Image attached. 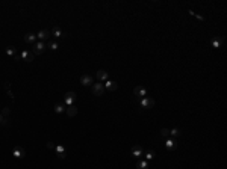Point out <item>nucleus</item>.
Masks as SVG:
<instances>
[{
    "label": "nucleus",
    "mask_w": 227,
    "mask_h": 169,
    "mask_svg": "<svg viewBox=\"0 0 227 169\" xmlns=\"http://www.w3.org/2000/svg\"><path fill=\"white\" fill-rule=\"evenodd\" d=\"M189 15H192V17H195V18H198L200 21H203V20H204V18L202 17V15H197V14L194 12V11H189Z\"/></svg>",
    "instance_id": "cd10ccee"
},
{
    "label": "nucleus",
    "mask_w": 227,
    "mask_h": 169,
    "mask_svg": "<svg viewBox=\"0 0 227 169\" xmlns=\"http://www.w3.org/2000/svg\"><path fill=\"white\" fill-rule=\"evenodd\" d=\"M8 124H9V119L5 118V116L0 113V125H8Z\"/></svg>",
    "instance_id": "393cba45"
},
{
    "label": "nucleus",
    "mask_w": 227,
    "mask_h": 169,
    "mask_svg": "<svg viewBox=\"0 0 227 169\" xmlns=\"http://www.w3.org/2000/svg\"><path fill=\"white\" fill-rule=\"evenodd\" d=\"M65 112H67V115H68V116H71V118H73V116H76V115H77L79 110H77L76 106L73 104V106H68V107L65 109Z\"/></svg>",
    "instance_id": "dca6fc26"
},
{
    "label": "nucleus",
    "mask_w": 227,
    "mask_h": 169,
    "mask_svg": "<svg viewBox=\"0 0 227 169\" xmlns=\"http://www.w3.org/2000/svg\"><path fill=\"white\" fill-rule=\"evenodd\" d=\"M223 41H224L223 36H216V38H214V41H212V47L214 49H220L221 44H223Z\"/></svg>",
    "instance_id": "f3484780"
},
{
    "label": "nucleus",
    "mask_w": 227,
    "mask_h": 169,
    "mask_svg": "<svg viewBox=\"0 0 227 169\" xmlns=\"http://www.w3.org/2000/svg\"><path fill=\"white\" fill-rule=\"evenodd\" d=\"M58 158H61V160H65L67 158V152H61V154H56Z\"/></svg>",
    "instance_id": "c85d7f7f"
},
{
    "label": "nucleus",
    "mask_w": 227,
    "mask_h": 169,
    "mask_svg": "<svg viewBox=\"0 0 227 169\" xmlns=\"http://www.w3.org/2000/svg\"><path fill=\"white\" fill-rule=\"evenodd\" d=\"M52 33H50V30H47V29H43V30H40L38 32V35H36V38H38L40 41H43V42H46L47 39H49V36H50Z\"/></svg>",
    "instance_id": "9d476101"
},
{
    "label": "nucleus",
    "mask_w": 227,
    "mask_h": 169,
    "mask_svg": "<svg viewBox=\"0 0 227 169\" xmlns=\"http://www.w3.org/2000/svg\"><path fill=\"white\" fill-rule=\"evenodd\" d=\"M136 168L138 169H149V162L147 160H139L138 165H136Z\"/></svg>",
    "instance_id": "aec40b11"
},
{
    "label": "nucleus",
    "mask_w": 227,
    "mask_h": 169,
    "mask_svg": "<svg viewBox=\"0 0 227 169\" xmlns=\"http://www.w3.org/2000/svg\"><path fill=\"white\" fill-rule=\"evenodd\" d=\"M64 100H65V104L67 106H73V104H74V101H76V92H71V91L67 92Z\"/></svg>",
    "instance_id": "0eeeda50"
},
{
    "label": "nucleus",
    "mask_w": 227,
    "mask_h": 169,
    "mask_svg": "<svg viewBox=\"0 0 227 169\" xmlns=\"http://www.w3.org/2000/svg\"><path fill=\"white\" fill-rule=\"evenodd\" d=\"M47 49H50V50L55 51V50L59 49V44H58L56 41H49V42H47Z\"/></svg>",
    "instance_id": "6ab92c4d"
},
{
    "label": "nucleus",
    "mask_w": 227,
    "mask_h": 169,
    "mask_svg": "<svg viewBox=\"0 0 227 169\" xmlns=\"http://www.w3.org/2000/svg\"><path fill=\"white\" fill-rule=\"evenodd\" d=\"M133 94L136 95V97L144 98L145 95H147V89H145L144 86H138V88H135V89H133Z\"/></svg>",
    "instance_id": "f8f14e48"
},
{
    "label": "nucleus",
    "mask_w": 227,
    "mask_h": 169,
    "mask_svg": "<svg viewBox=\"0 0 227 169\" xmlns=\"http://www.w3.org/2000/svg\"><path fill=\"white\" fill-rule=\"evenodd\" d=\"M64 110L65 109H64V106H62V104H55V113H62Z\"/></svg>",
    "instance_id": "b1692460"
},
{
    "label": "nucleus",
    "mask_w": 227,
    "mask_h": 169,
    "mask_svg": "<svg viewBox=\"0 0 227 169\" xmlns=\"http://www.w3.org/2000/svg\"><path fill=\"white\" fill-rule=\"evenodd\" d=\"M182 134V130L180 128H171L170 130V137L171 136H180Z\"/></svg>",
    "instance_id": "4be33fe9"
},
{
    "label": "nucleus",
    "mask_w": 227,
    "mask_h": 169,
    "mask_svg": "<svg viewBox=\"0 0 227 169\" xmlns=\"http://www.w3.org/2000/svg\"><path fill=\"white\" fill-rule=\"evenodd\" d=\"M5 89H6V91L11 89V83H9V82H5Z\"/></svg>",
    "instance_id": "7c9ffc66"
},
{
    "label": "nucleus",
    "mask_w": 227,
    "mask_h": 169,
    "mask_svg": "<svg viewBox=\"0 0 227 169\" xmlns=\"http://www.w3.org/2000/svg\"><path fill=\"white\" fill-rule=\"evenodd\" d=\"M80 84H83V86H92V84H94L92 76H89V74H83V76L80 77Z\"/></svg>",
    "instance_id": "423d86ee"
},
{
    "label": "nucleus",
    "mask_w": 227,
    "mask_h": 169,
    "mask_svg": "<svg viewBox=\"0 0 227 169\" xmlns=\"http://www.w3.org/2000/svg\"><path fill=\"white\" fill-rule=\"evenodd\" d=\"M32 53L35 56H38V55H41L46 49H47V42H43V41H38V42H35L33 44V47H32Z\"/></svg>",
    "instance_id": "f257e3e1"
},
{
    "label": "nucleus",
    "mask_w": 227,
    "mask_h": 169,
    "mask_svg": "<svg viewBox=\"0 0 227 169\" xmlns=\"http://www.w3.org/2000/svg\"><path fill=\"white\" fill-rule=\"evenodd\" d=\"M130 156L133 158H139V157H144V150H142V146L139 145H133L130 150Z\"/></svg>",
    "instance_id": "7ed1b4c3"
},
{
    "label": "nucleus",
    "mask_w": 227,
    "mask_h": 169,
    "mask_svg": "<svg viewBox=\"0 0 227 169\" xmlns=\"http://www.w3.org/2000/svg\"><path fill=\"white\" fill-rule=\"evenodd\" d=\"M139 104H141L142 109H151L153 106H155V100L150 98V97H144V98H141Z\"/></svg>",
    "instance_id": "20e7f679"
},
{
    "label": "nucleus",
    "mask_w": 227,
    "mask_h": 169,
    "mask_svg": "<svg viewBox=\"0 0 227 169\" xmlns=\"http://www.w3.org/2000/svg\"><path fill=\"white\" fill-rule=\"evenodd\" d=\"M20 59H23L24 62H33L35 55H33L32 51H29V50H23L21 55H20Z\"/></svg>",
    "instance_id": "39448f33"
},
{
    "label": "nucleus",
    "mask_w": 227,
    "mask_h": 169,
    "mask_svg": "<svg viewBox=\"0 0 227 169\" xmlns=\"http://www.w3.org/2000/svg\"><path fill=\"white\" fill-rule=\"evenodd\" d=\"M50 33L53 35L55 38H65V36H67V33H64V32H62L59 27H53V30H52Z\"/></svg>",
    "instance_id": "ddd939ff"
},
{
    "label": "nucleus",
    "mask_w": 227,
    "mask_h": 169,
    "mask_svg": "<svg viewBox=\"0 0 227 169\" xmlns=\"http://www.w3.org/2000/svg\"><path fill=\"white\" fill-rule=\"evenodd\" d=\"M161 134L165 137V139H168V137H170V130H168V128H162L161 130Z\"/></svg>",
    "instance_id": "a878e982"
},
{
    "label": "nucleus",
    "mask_w": 227,
    "mask_h": 169,
    "mask_svg": "<svg viewBox=\"0 0 227 169\" xmlns=\"http://www.w3.org/2000/svg\"><path fill=\"white\" fill-rule=\"evenodd\" d=\"M6 92H8V95H9V97H11V98L14 100V94H12V91H11V89H9V91H6Z\"/></svg>",
    "instance_id": "2f4dec72"
},
{
    "label": "nucleus",
    "mask_w": 227,
    "mask_h": 169,
    "mask_svg": "<svg viewBox=\"0 0 227 169\" xmlns=\"http://www.w3.org/2000/svg\"><path fill=\"white\" fill-rule=\"evenodd\" d=\"M24 42H27V44H35L36 42V35L35 33H26L24 35Z\"/></svg>",
    "instance_id": "2eb2a0df"
},
{
    "label": "nucleus",
    "mask_w": 227,
    "mask_h": 169,
    "mask_svg": "<svg viewBox=\"0 0 227 169\" xmlns=\"http://www.w3.org/2000/svg\"><path fill=\"white\" fill-rule=\"evenodd\" d=\"M11 113V109L9 107H3V110H2V115L5 116V118H8V115Z\"/></svg>",
    "instance_id": "bb28decb"
},
{
    "label": "nucleus",
    "mask_w": 227,
    "mask_h": 169,
    "mask_svg": "<svg viewBox=\"0 0 227 169\" xmlns=\"http://www.w3.org/2000/svg\"><path fill=\"white\" fill-rule=\"evenodd\" d=\"M55 151H56V154H61V152H67L64 145H56V146H55Z\"/></svg>",
    "instance_id": "5701e85b"
},
{
    "label": "nucleus",
    "mask_w": 227,
    "mask_h": 169,
    "mask_svg": "<svg viewBox=\"0 0 227 169\" xmlns=\"http://www.w3.org/2000/svg\"><path fill=\"white\" fill-rule=\"evenodd\" d=\"M97 79H98V80H102V82H106V80H109V74L104 70H98L97 71Z\"/></svg>",
    "instance_id": "4468645a"
},
{
    "label": "nucleus",
    "mask_w": 227,
    "mask_h": 169,
    "mask_svg": "<svg viewBox=\"0 0 227 169\" xmlns=\"http://www.w3.org/2000/svg\"><path fill=\"white\" fill-rule=\"evenodd\" d=\"M91 88H92V94L97 95V97H102V95L104 94V91H106V89H104V86H103V83H100V82L94 83Z\"/></svg>",
    "instance_id": "f03ea898"
},
{
    "label": "nucleus",
    "mask_w": 227,
    "mask_h": 169,
    "mask_svg": "<svg viewBox=\"0 0 227 169\" xmlns=\"http://www.w3.org/2000/svg\"><path fill=\"white\" fill-rule=\"evenodd\" d=\"M6 55H8V56H15V55H17V50H15L14 45L6 47Z\"/></svg>",
    "instance_id": "412c9836"
},
{
    "label": "nucleus",
    "mask_w": 227,
    "mask_h": 169,
    "mask_svg": "<svg viewBox=\"0 0 227 169\" xmlns=\"http://www.w3.org/2000/svg\"><path fill=\"white\" fill-rule=\"evenodd\" d=\"M103 86H104V89H108V91H110V92H114V91H117V89H118L117 82H114V80H106Z\"/></svg>",
    "instance_id": "9b49d317"
},
{
    "label": "nucleus",
    "mask_w": 227,
    "mask_h": 169,
    "mask_svg": "<svg viewBox=\"0 0 227 169\" xmlns=\"http://www.w3.org/2000/svg\"><path fill=\"white\" fill-rule=\"evenodd\" d=\"M177 145H179V142L176 140V139H171V137H168V139L165 140V148L168 151H173V150H176L177 148Z\"/></svg>",
    "instance_id": "6e6552de"
},
{
    "label": "nucleus",
    "mask_w": 227,
    "mask_h": 169,
    "mask_svg": "<svg viewBox=\"0 0 227 169\" xmlns=\"http://www.w3.org/2000/svg\"><path fill=\"white\" fill-rule=\"evenodd\" d=\"M144 156H145V160H147V162H149V160H153V158L156 157L155 151H151V150H149V151H144Z\"/></svg>",
    "instance_id": "a211bd4d"
},
{
    "label": "nucleus",
    "mask_w": 227,
    "mask_h": 169,
    "mask_svg": "<svg viewBox=\"0 0 227 169\" xmlns=\"http://www.w3.org/2000/svg\"><path fill=\"white\" fill-rule=\"evenodd\" d=\"M46 146L49 148V150H55V146H56V145L53 144V142H47V145H46Z\"/></svg>",
    "instance_id": "c756f323"
},
{
    "label": "nucleus",
    "mask_w": 227,
    "mask_h": 169,
    "mask_svg": "<svg viewBox=\"0 0 227 169\" xmlns=\"http://www.w3.org/2000/svg\"><path fill=\"white\" fill-rule=\"evenodd\" d=\"M12 156L15 158H23L26 156V150H24V148H21V146H15L14 150H12Z\"/></svg>",
    "instance_id": "1a4fd4ad"
}]
</instances>
